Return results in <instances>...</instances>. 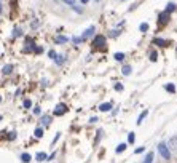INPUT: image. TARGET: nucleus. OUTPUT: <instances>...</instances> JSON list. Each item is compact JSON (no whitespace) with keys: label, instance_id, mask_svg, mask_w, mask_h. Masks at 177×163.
I'll return each instance as SVG.
<instances>
[{"label":"nucleus","instance_id":"nucleus-1","mask_svg":"<svg viewBox=\"0 0 177 163\" xmlns=\"http://www.w3.org/2000/svg\"><path fill=\"white\" fill-rule=\"evenodd\" d=\"M158 152H160V155L164 158V160H169L171 158V150H169V147H167L164 142L158 144Z\"/></svg>","mask_w":177,"mask_h":163},{"label":"nucleus","instance_id":"nucleus-2","mask_svg":"<svg viewBox=\"0 0 177 163\" xmlns=\"http://www.w3.org/2000/svg\"><path fill=\"white\" fill-rule=\"evenodd\" d=\"M93 45H94L96 48H102V46L105 45V37L104 35H96L94 40H93Z\"/></svg>","mask_w":177,"mask_h":163},{"label":"nucleus","instance_id":"nucleus-3","mask_svg":"<svg viewBox=\"0 0 177 163\" xmlns=\"http://www.w3.org/2000/svg\"><path fill=\"white\" fill-rule=\"evenodd\" d=\"M66 112H67V106L66 104H58V106H56V109H54V115H56V117L64 115Z\"/></svg>","mask_w":177,"mask_h":163},{"label":"nucleus","instance_id":"nucleus-4","mask_svg":"<svg viewBox=\"0 0 177 163\" xmlns=\"http://www.w3.org/2000/svg\"><path fill=\"white\" fill-rule=\"evenodd\" d=\"M94 26H91V27H88V29L85 31V32H83V34H81V37H80V39H81V42H85V40H88V39H90V37L93 35V34H94Z\"/></svg>","mask_w":177,"mask_h":163},{"label":"nucleus","instance_id":"nucleus-5","mask_svg":"<svg viewBox=\"0 0 177 163\" xmlns=\"http://www.w3.org/2000/svg\"><path fill=\"white\" fill-rule=\"evenodd\" d=\"M34 48H35L34 40H32V39H26V48H24V51H34Z\"/></svg>","mask_w":177,"mask_h":163},{"label":"nucleus","instance_id":"nucleus-6","mask_svg":"<svg viewBox=\"0 0 177 163\" xmlns=\"http://www.w3.org/2000/svg\"><path fill=\"white\" fill-rule=\"evenodd\" d=\"M99 110H101V112H110V110H112V104H110V102H104V104L99 106Z\"/></svg>","mask_w":177,"mask_h":163},{"label":"nucleus","instance_id":"nucleus-7","mask_svg":"<svg viewBox=\"0 0 177 163\" xmlns=\"http://www.w3.org/2000/svg\"><path fill=\"white\" fill-rule=\"evenodd\" d=\"M153 43L158 45V46H167V45H169V42L164 40V39H153Z\"/></svg>","mask_w":177,"mask_h":163},{"label":"nucleus","instance_id":"nucleus-8","mask_svg":"<svg viewBox=\"0 0 177 163\" xmlns=\"http://www.w3.org/2000/svg\"><path fill=\"white\" fill-rule=\"evenodd\" d=\"M40 122H41L43 127H50V125H51V117H50V115H43V117L40 118Z\"/></svg>","mask_w":177,"mask_h":163},{"label":"nucleus","instance_id":"nucleus-9","mask_svg":"<svg viewBox=\"0 0 177 163\" xmlns=\"http://www.w3.org/2000/svg\"><path fill=\"white\" fill-rule=\"evenodd\" d=\"M54 42H56L58 45H64V43H67V42H69V39H67V37H64V35H58Z\"/></svg>","mask_w":177,"mask_h":163},{"label":"nucleus","instance_id":"nucleus-10","mask_svg":"<svg viewBox=\"0 0 177 163\" xmlns=\"http://www.w3.org/2000/svg\"><path fill=\"white\" fill-rule=\"evenodd\" d=\"M153 158H155V153H153V152H148L147 155H145V158H144L142 163H153Z\"/></svg>","mask_w":177,"mask_h":163},{"label":"nucleus","instance_id":"nucleus-11","mask_svg":"<svg viewBox=\"0 0 177 163\" xmlns=\"http://www.w3.org/2000/svg\"><path fill=\"white\" fill-rule=\"evenodd\" d=\"M167 19H169V13H161V15H160V24L163 26V24H166V21Z\"/></svg>","mask_w":177,"mask_h":163},{"label":"nucleus","instance_id":"nucleus-12","mask_svg":"<svg viewBox=\"0 0 177 163\" xmlns=\"http://www.w3.org/2000/svg\"><path fill=\"white\" fill-rule=\"evenodd\" d=\"M66 61V58H64V54H56V58H54V63L58 64V66H61V64Z\"/></svg>","mask_w":177,"mask_h":163},{"label":"nucleus","instance_id":"nucleus-13","mask_svg":"<svg viewBox=\"0 0 177 163\" xmlns=\"http://www.w3.org/2000/svg\"><path fill=\"white\" fill-rule=\"evenodd\" d=\"M2 72L5 74V75H8V74H11V72H13V66H11V64H7V66H3Z\"/></svg>","mask_w":177,"mask_h":163},{"label":"nucleus","instance_id":"nucleus-14","mask_svg":"<svg viewBox=\"0 0 177 163\" xmlns=\"http://www.w3.org/2000/svg\"><path fill=\"white\" fill-rule=\"evenodd\" d=\"M176 144H177V136L171 138V139H169V144H166V146L169 147V150H171V149H174V147H176Z\"/></svg>","mask_w":177,"mask_h":163},{"label":"nucleus","instance_id":"nucleus-15","mask_svg":"<svg viewBox=\"0 0 177 163\" xmlns=\"http://www.w3.org/2000/svg\"><path fill=\"white\" fill-rule=\"evenodd\" d=\"M32 160V157L29 155V153H21V162L22 163H29Z\"/></svg>","mask_w":177,"mask_h":163},{"label":"nucleus","instance_id":"nucleus-16","mask_svg":"<svg viewBox=\"0 0 177 163\" xmlns=\"http://www.w3.org/2000/svg\"><path fill=\"white\" fill-rule=\"evenodd\" d=\"M21 35H22V29L21 27H15V29H13V37L18 39V37H21Z\"/></svg>","mask_w":177,"mask_h":163},{"label":"nucleus","instance_id":"nucleus-17","mask_svg":"<svg viewBox=\"0 0 177 163\" xmlns=\"http://www.w3.org/2000/svg\"><path fill=\"white\" fill-rule=\"evenodd\" d=\"M131 72H133V67H131V66H123V69H121V74H123V75H129Z\"/></svg>","mask_w":177,"mask_h":163},{"label":"nucleus","instance_id":"nucleus-18","mask_svg":"<svg viewBox=\"0 0 177 163\" xmlns=\"http://www.w3.org/2000/svg\"><path fill=\"white\" fill-rule=\"evenodd\" d=\"M46 157H48V155H46L45 152H39V153L35 155V158H37L39 162H43V160H46Z\"/></svg>","mask_w":177,"mask_h":163},{"label":"nucleus","instance_id":"nucleus-19","mask_svg":"<svg viewBox=\"0 0 177 163\" xmlns=\"http://www.w3.org/2000/svg\"><path fill=\"white\" fill-rule=\"evenodd\" d=\"M164 90L169 91V93H176V86L172 85V83H167V85H164Z\"/></svg>","mask_w":177,"mask_h":163},{"label":"nucleus","instance_id":"nucleus-20","mask_svg":"<svg viewBox=\"0 0 177 163\" xmlns=\"http://www.w3.org/2000/svg\"><path fill=\"white\" fill-rule=\"evenodd\" d=\"M176 10V3H167V7H166V13H172V11H174Z\"/></svg>","mask_w":177,"mask_h":163},{"label":"nucleus","instance_id":"nucleus-21","mask_svg":"<svg viewBox=\"0 0 177 163\" xmlns=\"http://www.w3.org/2000/svg\"><path fill=\"white\" fill-rule=\"evenodd\" d=\"M134 141H136V134L131 131V133L128 134V142H129V144H134Z\"/></svg>","mask_w":177,"mask_h":163},{"label":"nucleus","instance_id":"nucleus-22","mask_svg":"<svg viewBox=\"0 0 177 163\" xmlns=\"http://www.w3.org/2000/svg\"><path fill=\"white\" fill-rule=\"evenodd\" d=\"M147 114H148V112H147V110H144V112H142L141 115H139V120H137V125H141V123H142V120H144V118H145V117H147Z\"/></svg>","mask_w":177,"mask_h":163},{"label":"nucleus","instance_id":"nucleus-23","mask_svg":"<svg viewBox=\"0 0 177 163\" xmlns=\"http://www.w3.org/2000/svg\"><path fill=\"white\" fill-rule=\"evenodd\" d=\"M34 134H35V138H41L43 136V128H37L34 131Z\"/></svg>","mask_w":177,"mask_h":163},{"label":"nucleus","instance_id":"nucleus-24","mask_svg":"<svg viewBox=\"0 0 177 163\" xmlns=\"http://www.w3.org/2000/svg\"><path fill=\"white\" fill-rule=\"evenodd\" d=\"M124 150H126V144H120V146L116 147V153H121Z\"/></svg>","mask_w":177,"mask_h":163},{"label":"nucleus","instance_id":"nucleus-25","mask_svg":"<svg viewBox=\"0 0 177 163\" xmlns=\"http://www.w3.org/2000/svg\"><path fill=\"white\" fill-rule=\"evenodd\" d=\"M139 31H141V32H147L148 31V24H147V22H142V24L139 26Z\"/></svg>","mask_w":177,"mask_h":163},{"label":"nucleus","instance_id":"nucleus-26","mask_svg":"<svg viewBox=\"0 0 177 163\" xmlns=\"http://www.w3.org/2000/svg\"><path fill=\"white\" fill-rule=\"evenodd\" d=\"M156 59H158V53H156V51H152V53H150V61L155 63Z\"/></svg>","mask_w":177,"mask_h":163},{"label":"nucleus","instance_id":"nucleus-27","mask_svg":"<svg viewBox=\"0 0 177 163\" xmlns=\"http://www.w3.org/2000/svg\"><path fill=\"white\" fill-rule=\"evenodd\" d=\"M123 58H124L123 53H115V59H116V61H123Z\"/></svg>","mask_w":177,"mask_h":163},{"label":"nucleus","instance_id":"nucleus-28","mask_svg":"<svg viewBox=\"0 0 177 163\" xmlns=\"http://www.w3.org/2000/svg\"><path fill=\"white\" fill-rule=\"evenodd\" d=\"M34 53H35V54H41V53H43V48H41V46H35V48H34Z\"/></svg>","mask_w":177,"mask_h":163},{"label":"nucleus","instance_id":"nucleus-29","mask_svg":"<svg viewBox=\"0 0 177 163\" xmlns=\"http://www.w3.org/2000/svg\"><path fill=\"white\" fill-rule=\"evenodd\" d=\"M70 8H72V10H75L77 13H83V8H81V7H77V5H72Z\"/></svg>","mask_w":177,"mask_h":163},{"label":"nucleus","instance_id":"nucleus-30","mask_svg":"<svg viewBox=\"0 0 177 163\" xmlns=\"http://www.w3.org/2000/svg\"><path fill=\"white\" fill-rule=\"evenodd\" d=\"M62 2L67 3L69 7H72V5H75V3H77V0H62Z\"/></svg>","mask_w":177,"mask_h":163},{"label":"nucleus","instance_id":"nucleus-31","mask_svg":"<svg viewBox=\"0 0 177 163\" xmlns=\"http://www.w3.org/2000/svg\"><path fill=\"white\" fill-rule=\"evenodd\" d=\"M56 54H58V53H56L54 50H50V51H48V56H50L51 59H54V58H56Z\"/></svg>","mask_w":177,"mask_h":163},{"label":"nucleus","instance_id":"nucleus-32","mask_svg":"<svg viewBox=\"0 0 177 163\" xmlns=\"http://www.w3.org/2000/svg\"><path fill=\"white\" fill-rule=\"evenodd\" d=\"M24 107H26V109L32 107V101H30V99H26V101H24Z\"/></svg>","mask_w":177,"mask_h":163},{"label":"nucleus","instance_id":"nucleus-33","mask_svg":"<svg viewBox=\"0 0 177 163\" xmlns=\"http://www.w3.org/2000/svg\"><path fill=\"white\" fill-rule=\"evenodd\" d=\"M115 90L116 91H123V85L121 83H115Z\"/></svg>","mask_w":177,"mask_h":163},{"label":"nucleus","instance_id":"nucleus-34","mask_svg":"<svg viewBox=\"0 0 177 163\" xmlns=\"http://www.w3.org/2000/svg\"><path fill=\"white\" fill-rule=\"evenodd\" d=\"M73 43H75V45H78V43H81V39H80V37H73Z\"/></svg>","mask_w":177,"mask_h":163},{"label":"nucleus","instance_id":"nucleus-35","mask_svg":"<svg viewBox=\"0 0 177 163\" xmlns=\"http://www.w3.org/2000/svg\"><path fill=\"white\" fill-rule=\"evenodd\" d=\"M59 138H61V133H58V134H56V136H54V139H53V146H54V142L58 141Z\"/></svg>","mask_w":177,"mask_h":163},{"label":"nucleus","instance_id":"nucleus-36","mask_svg":"<svg viewBox=\"0 0 177 163\" xmlns=\"http://www.w3.org/2000/svg\"><path fill=\"white\" fill-rule=\"evenodd\" d=\"M34 114H35V115H40V107H35V109H34Z\"/></svg>","mask_w":177,"mask_h":163},{"label":"nucleus","instance_id":"nucleus-37","mask_svg":"<svg viewBox=\"0 0 177 163\" xmlns=\"http://www.w3.org/2000/svg\"><path fill=\"white\" fill-rule=\"evenodd\" d=\"M97 120H99V118H97V117H91V118H90V122H91V123H96V122H97Z\"/></svg>","mask_w":177,"mask_h":163},{"label":"nucleus","instance_id":"nucleus-38","mask_svg":"<svg viewBox=\"0 0 177 163\" xmlns=\"http://www.w3.org/2000/svg\"><path fill=\"white\" fill-rule=\"evenodd\" d=\"M144 149H145V147H137V149H136V153H141V152H144Z\"/></svg>","mask_w":177,"mask_h":163},{"label":"nucleus","instance_id":"nucleus-39","mask_svg":"<svg viewBox=\"0 0 177 163\" xmlns=\"http://www.w3.org/2000/svg\"><path fill=\"white\" fill-rule=\"evenodd\" d=\"M54 157H56V153H51L50 157H46V160H54Z\"/></svg>","mask_w":177,"mask_h":163},{"label":"nucleus","instance_id":"nucleus-40","mask_svg":"<svg viewBox=\"0 0 177 163\" xmlns=\"http://www.w3.org/2000/svg\"><path fill=\"white\" fill-rule=\"evenodd\" d=\"M15 138H16V133H15V131H13L10 136H8V139H15Z\"/></svg>","mask_w":177,"mask_h":163},{"label":"nucleus","instance_id":"nucleus-41","mask_svg":"<svg viewBox=\"0 0 177 163\" xmlns=\"http://www.w3.org/2000/svg\"><path fill=\"white\" fill-rule=\"evenodd\" d=\"M80 2L83 3V5H86V3H88V2H90V0H80Z\"/></svg>","mask_w":177,"mask_h":163},{"label":"nucleus","instance_id":"nucleus-42","mask_svg":"<svg viewBox=\"0 0 177 163\" xmlns=\"http://www.w3.org/2000/svg\"><path fill=\"white\" fill-rule=\"evenodd\" d=\"M3 13V7H2V3H0V15Z\"/></svg>","mask_w":177,"mask_h":163},{"label":"nucleus","instance_id":"nucleus-43","mask_svg":"<svg viewBox=\"0 0 177 163\" xmlns=\"http://www.w3.org/2000/svg\"><path fill=\"white\" fill-rule=\"evenodd\" d=\"M94 2H96V3H99V2H101V0H94Z\"/></svg>","mask_w":177,"mask_h":163},{"label":"nucleus","instance_id":"nucleus-44","mask_svg":"<svg viewBox=\"0 0 177 163\" xmlns=\"http://www.w3.org/2000/svg\"><path fill=\"white\" fill-rule=\"evenodd\" d=\"M0 120H2V115H0Z\"/></svg>","mask_w":177,"mask_h":163},{"label":"nucleus","instance_id":"nucleus-45","mask_svg":"<svg viewBox=\"0 0 177 163\" xmlns=\"http://www.w3.org/2000/svg\"><path fill=\"white\" fill-rule=\"evenodd\" d=\"M0 101H2V98H0Z\"/></svg>","mask_w":177,"mask_h":163}]
</instances>
